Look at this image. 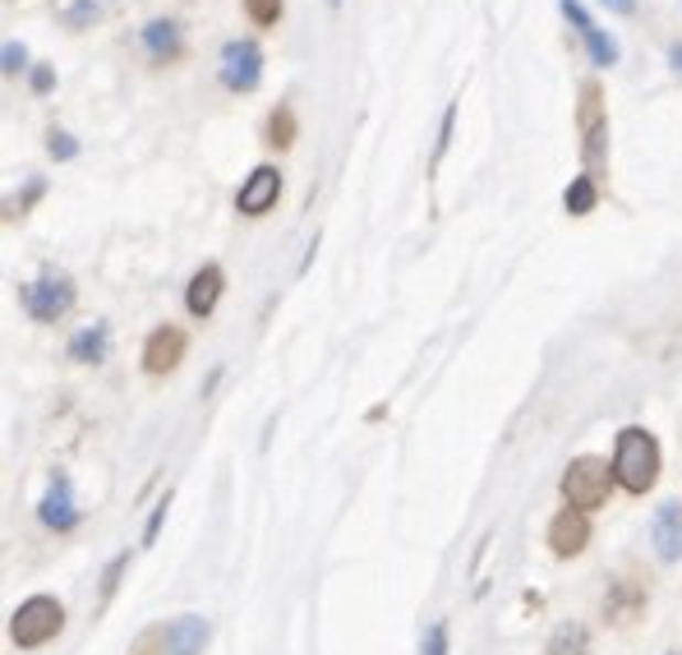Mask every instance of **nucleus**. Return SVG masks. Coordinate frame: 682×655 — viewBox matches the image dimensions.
I'll return each instance as SVG.
<instances>
[{"label": "nucleus", "mask_w": 682, "mask_h": 655, "mask_svg": "<svg viewBox=\"0 0 682 655\" xmlns=\"http://www.w3.org/2000/svg\"><path fill=\"white\" fill-rule=\"evenodd\" d=\"M425 655H448V623H434V627H429Z\"/></svg>", "instance_id": "nucleus-24"}, {"label": "nucleus", "mask_w": 682, "mask_h": 655, "mask_svg": "<svg viewBox=\"0 0 682 655\" xmlns=\"http://www.w3.org/2000/svg\"><path fill=\"white\" fill-rule=\"evenodd\" d=\"M586 540H590V521L582 508H563L554 517V527H548V545H554V554H563V559L582 554Z\"/></svg>", "instance_id": "nucleus-8"}, {"label": "nucleus", "mask_w": 682, "mask_h": 655, "mask_svg": "<svg viewBox=\"0 0 682 655\" xmlns=\"http://www.w3.org/2000/svg\"><path fill=\"white\" fill-rule=\"evenodd\" d=\"M51 84H56V74H51L46 65L33 70V93H51Z\"/></svg>", "instance_id": "nucleus-26"}, {"label": "nucleus", "mask_w": 682, "mask_h": 655, "mask_svg": "<svg viewBox=\"0 0 682 655\" xmlns=\"http://www.w3.org/2000/svg\"><path fill=\"white\" fill-rule=\"evenodd\" d=\"M650 536H654V549H660V559H682V508L678 504H664L650 521Z\"/></svg>", "instance_id": "nucleus-12"}, {"label": "nucleus", "mask_w": 682, "mask_h": 655, "mask_svg": "<svg viewBox=\"0 0 682 655\" xmlns=\"http://www.w3.org/2000/svg\"><path fill=\"white\" fill-rule=\"evenodd\" d=\"M277 194H281V171L277 167H254V176L241 186V194H235V208H241L245 218H264L277 203Z\"/></svg>", "instance_id": "nucleus-7"}, {"label": "nucleus", "mask_w": 682, "mask_h": 655, "mask_svg": "<svg viewBox=\"0 0 682 655\" xmlns=\"http://www.w3.org/2000/svg\"><path fill=\"white\" fill-rule=\"evenodd\" d=\"M605 10H614V14H637V0H599Z\"/></svg>", "instance_id": "nucleus-28"}, {"label": "nucleus", "mask_w": 682, "mask_h": 655, "mask_svg": "<svg viewBox=\"0 0 682 655\" xmlns=\"http://www.w3.org/2000/svg\"><path fill=\"white\" fill-rule=\"evenodd\" d=\"M582 135H586V157L599 162V152H605V107H599V84H582Z\"/></svg>", "instance_id": "nucleus-11"}, {"label": "nucleus", "mask_w": 682, "mask_h": 655, "mask_svg": "<svg viewBox=\"0 0 682 655\" xmlns=\"http://www.w3.org/2000/svg\"><path fill=\"white\" fill-rule=\"evenodd\" d=\"M125 563H129V559H116V563L107 568V582H102V595H111V591H116V582H120V568H125Z\"/></svg>", "instance_id": "nucleus-27"}, {"label": "nucleus", "mask_w": 682, "mask_h": 655, "mask_svg": "<svg viewBox=\"0 0 682 655\" xmlns=\"http://www.w3.org/2000/svg\"><path fill=\"white\" fill-rule=\"evenodd\" d=\"M609 476H614V471L599 462V457H576V462L567 466V476H563L567 508H582V513L599 508V504L609 499Z\"/></svg>", "instance_id": "nucleus-3"}, {"label": "nucleus", "mask_w": 682, "mask_h": 655, "mask_svg": "<svg viewBox=\"0 0 682 655\" xmlns=\"http://www.w3.org/2000/svg\"><path fill=\"white\" fill-rule=\"evenodd\" d=\"M46 148H51V157H56V162H70V157L78 152V144L70 135H61V129H51V144Z\"/></svg>", "instance_id": "nucleus-23"}, {"label": "nucleus", "mask_w": 682, "mask_h": 655, "mask_svg": "<svg viewBox=\"0 0 682 655\" xmlns=\"http://www.w3.org/2000/svg\"><path fill=\"white\" fill-rule=\"evenodd\" d=\"M669 61H673V70L682 74V42H673V51H669Z\"/></svg>", "instance_id": "nucleus-29"}, {"label": "nucleus", "mask_w": 682, "mask_h": 655, "mask_svg": "<svg viewBox=\"0 0 682 655\" xmlns=\"http://www.w3.org/2000/svg\"><path fill=\"white\" fill-rule=\"evenodd\" d=\"M19 300H23V309H29L38 324H56L61 314L74 305V282L61 277V273H46V277H38V282L23 286Z\"/></svg>", "instance_id": "nucleus-5"}, {"label": "nucleus", "mask_w": 682, "mask_h": 655, "mask_svg": "<svg viewBox=\"0 0 682 655\" xmlns=\"http://www.w3.org/2000/svg\"><path fill=\"white\" fill-rule=\"evenodd\" d=\"M217 74L231 93H249L258 88V78H264V51L249 38H235L222 46V61H217Z\"/></svg>", "instance_id": "nucleus-4"}, {"label": "nucleus", "mask_w": 682, "mask_h": 655, "mask_svg": "<svg viewBox=\"0 0 682 655\" xmlns=\"http://www.w3.org/2000/svg\"><path fill=\"white\" fill-rule=\"evenodd\" d=\"M143 46H148V56L157 65H167V61L180 56V29H175L171 19H152L148 29H143Z\"/></svg>", "instance_id": "nucleus-15"}, {"label": "nucleus", "mask_w": 682, "mask_h": 655, "mask_svg": "<svg viewBox=\"0 0 682 655\" xmlns=\"http://www.w3.org/2000/svg\"><path fill=\"white\" fill-rule=\"evenodd\" d=\"M558 6H563V14L572 19V29L582 33V42H586V51H590V61H595L599 70L618 65V42H614V38H609V33L599 29V23L586 14V6H582V0H558Z\"/></svg>", "instance_id": "nucleus-6"}, {"label": "nucleus", "mask_w": 682, "mask_h": 655, "mask_svg": "<svg viewBox=\"0 0 682 655\" xmlns=\"http://www.w3.org/2000/svg\"><path fill=\"white\" fill-rule=\"evenodd\" d=\"M180 356H185V332H180V328H157V332L148 337V347H143L148 374H167V370H175Z\"/></svg>", "instance_id": "nucleus-9"}, {"label": "nucleus", "mask_w": 682, "mask_h": 655, "mask_svg": "<svg viewBox=\"0 0 682 655\" xmlns=\"http://www.w3.org/2000/svg\"><path fill=\"white\" fill-rule=\"evenodd\" d=\"M0 61H6V65H0L6 74L29 70V65H23V61H29V46H23V42H6V51H0Z\"/></svg>", "instance_id": "nucleus-22"}, {"label": "nucleus", "mask_w": 682, "mask_h": 655, "mask_svg": "<svg viewBox=\"0 0 682 655\" xmlns=\"http://www.w3.org/2000/svg\"><path fill=\"white\" fill-rule=\"evenodd\" d=\"M332 6H341V0H332Z\"/></svg>", "instance_id": "nucleus-30"}, {"label": "nucleus", "mask_w": 682, "mask_h": 655, "mask_svg": "<svg viewBox=\"0 0 682 655\" xmlns=\"http://www.w3.org/2000/svg\"><path fill=\"white\" fill-rule=\"evenodd\" d=\"M590 637H586V627H576V623H563L558 633H554V646H548V655H586Z\"/></svg>", "instance_id": "nucleus-19"}, {"label": "nucleus", "mask_w": 682, "mask_h": 655, "mask_svg": "<svg viewBox=\"0 0 682 655\" xmlns=\"http://www.w3.org/2000/svg\"><path fill=\"white\" fill-rule=\"evenodd\" d=\"M595 199H599V190H595V176H576L572 186H567V194H563V203H567V213H572V218H586V213H595Z\"/></svg>", "instance_id": "nucleus-18"}, {"label": "nucleus", "mask_w": 682, "mask_h": 655, "mask_svg": "<svg viewBox=\"0 0 682 655\" xmlns=\"http://www.w3.org/2000/svg\"><path fill=\"white\" fill-rule=\"evenodd\" d=\"M42 521L51 531H70L74 521H78V508H74V494H70V480L56 476L46 489V499H42Z\"/></svg>", "instance_id": "nucleus-13"}, {"label": "nucleus", "mask_w": 682, "mask_h": 655, "mask_svg": "<svg viewBox=\"0 0 682 655\" xmlns=\"http://www.w3.org/2000/svg\"><path fill=\"white\" fill-rule=\"evenodd\" d=\"M268 144H277V148H291L296 144V116H291V107H277L273 112V120H268Z\"/></svg>", "instance_id": "nucleus-20"}, {"label": "nucleus", "mask_w": 682, "mask_h": 655, "mask_svg": "<svg viewBox=\"0 0 682 655\" xmlns=\"http://www.w3.org/2000/svg\"><path fill=\"white\" fill-rule=\"evenodd\" d=\"M162 517H167V499L157 504V508H152V517H148V531H143V540H148V545L157 540V527H162Z\"/></svg>", "instance_id": "nucleus-25"}, {"label": "nucleus", "mask_w": 682, "mask_h": 655, "mask_svg": "<svg viewBox=\"0 0 682 655\" xmlns=\"http://www.w3.org/2000/svg\"><path fill=\"white\" fill-rule=\"evenodd\" d=\"M51 10H56L65 29H93L102 19V0H51Z\"/></svg>", "instance_id": "nucleus-17"}, {"label": "nucleus", "mask_w": 682, "mask_h": 655, "mask_svg": "<svg viewBox=\"0 0 682 655\" xmlns=\"http://www.w3.org/2000/svg\"><path fill=\"white\" fill-rule=\"evenodd\" d=\"M660 476V443H654L646 430H622L618 434V453H614V480L632 494H646Z\"/></svg>", "instance_id": "nucleus-1"}, {"label": "nucleus", "mask_w": 682, "mask_h": 655, "mask_svg": "<svg viewBox=\"0 0 682 655\" xmlns=\"http://www.w3.org/2000/svg\"><path fill=\"white\" fill-rule=\"evenodd\" d=\"M245 14L258 23V29H273L281 19V0H245Z\"/></svg>", "instance_id": "nucleus-21"}, {"label": "nucleus", "mask_w": 682, "mask_h": 655, "mask_svg": "<svg viewBox=\"0 0 682 655\" xmlns=\"http://www.w3.org/2000/svg\"><path fill=\"white\" fill-rule=\"evenodd\" d=\"M207 619L199 614H185V619H175L167 627V655H203V642H207Z\"/></svg>", "instance_id": "nucleus-14"}, {"label": "nucleus", "mask_w": 682, "mask_h": 655, "mask_svg": "<svg viewBox=\"0 0 682 655\" xmlns=\"http://www.w3.org/2000/svg\"><path fill=\"white\" fill-rule=\"evenodd\" d=\"M61 623H65V610L56 605V600H51V595H33V600H23V605L14 610L10 637H14L23 651H33V646H42V642L56 637Z\"/></svg>", "instance_id": "nucleus-2"}, {"label": "nucleus", "mask_w": 682, "mask_h": 655, "mask_svg": "<svg viewBox=\"0 0 682 655\" xmlns=\"http://www.w3.org/2000/svg\"><path fill=\"white\" fill-rule=\"evenodd\" d=\"M107 356V324H88L70 337V360H84V365H97Z\"/></svg>", "instance_id": "nucleus-16"}, {"label": "nucleus", "mask_w": 682, "mask_h": 655, "mask_svg": "<svg viewBox=\"0 0 682 655\" xmlns=\"http://www.w3.org/2000/svg\"><path fill=\"white\" fill-rule=\"evenodd\" d=\"M222 286H226V277H222V268H217V264H207V268H199V273H194L190 292H185V305H190L194 319H207V314L217 309V300H222Z\"/></svg>", "instance_id": "nucleus-10"}]
</instances>
